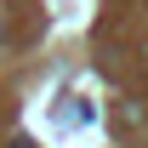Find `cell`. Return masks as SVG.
I'll use <instances>...</instances> for the list:
<instances>
[]
</instances>
